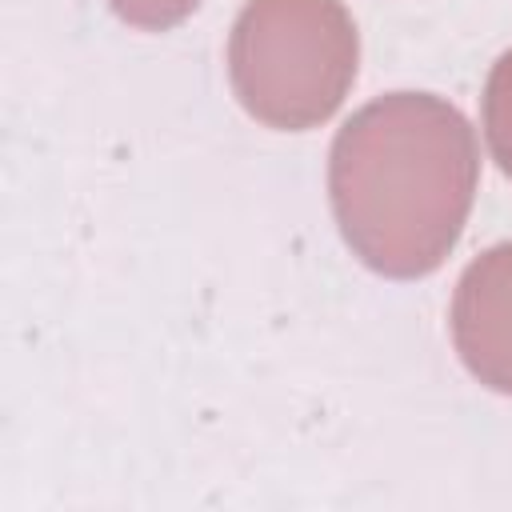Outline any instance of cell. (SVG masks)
Here are the masks:
<instances>
[{"label":"cell","mask_w":512,"mask_h":512,"mask_svg":"<svg viewBox=\"0 0 512 512\" xmlns=\"http://www.w3.org/2000/svg\"><path fill=\"white\" fill-rule=\"evenodd\" d=\"M480 184L468 116L436 92L356 108L328 148V200L344 244L380 276L416 280L456 248Z\"/></svg>","instance_id":"obj_1"},{"label":"cell","mask_w":512,"mask_h":512,"mask_svg":"<svg viewBox=\"0 0 512 512\" xmlns=\"http://www.w3.org/2000/svg\"><path fill=\"white\" fill-rule=\"evenodd\" d=\"M360 32L344 0H244L228 36L240 108L276 132L324 124L348 96Z\"/></svg>","instance_id":"obj_2"},{"label":"cell","mask_w":512,"mask_h":512,"mask_svg":"<svg viewBox=\"0 0 512 512\" xmlns=\"http://www.w3.org/2000/svg\"><path fill=\"white\" fill-rule=\"evenodd\" d=\"M448 328L464 368L484 388L512 396V240L492 244L460 272Z\"/></svg>","instance_id":"obj_3"},{"label":"cell","mask_w":512,"mask_h":512,"mask_svg":"<svg viewBox=\"0 0 512 512\" xmlns=\"http://www.w3.org/2000/svg\"><path fill=\"white\" fill-rule=\"evenodd\" d=\"M480 120H484V140L496 160V168L512 180V48L496 56L484 80L480 96Z\"/></svg>","instance_id":"obj_4"},{"label":"cell","mask_w":512,"mask_h":512,"mask_svg":"<svg viewBox=\"0 0 512 512\" xmlns=\"http://www.w3.org/2000/svg\"><path fill=\"white\" fill-rule=\"evenodd\" d=\"M196 4L200 0H108V8L140 32H164L180 20H188L196 12Z\"/></svg>","instance_id":"obj_5"}]
</instances>
